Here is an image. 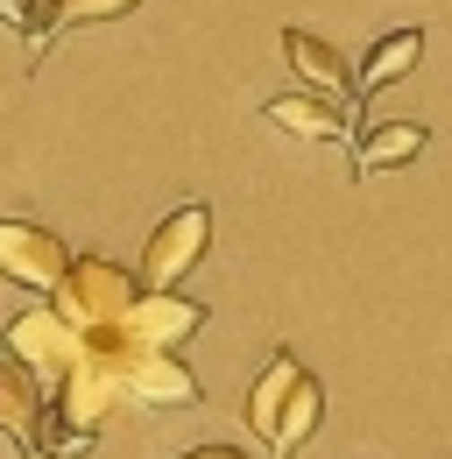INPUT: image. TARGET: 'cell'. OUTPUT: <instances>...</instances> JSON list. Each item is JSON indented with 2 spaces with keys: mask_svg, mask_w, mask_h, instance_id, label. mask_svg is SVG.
<instances>
[{
  "mask_svg": "<svg viewBox=\"0 0 452 459\" xmlns=\"http://www.w3.org/2000/svg\"><path fill=\"white\" fill-rule=\"evenodd\" d=\"M318 424H326V389H318V375H311L297 353H276V360L262 368L255 396H248V431L269 446V459H297Z\"/></svg>",
  "mask_w": 452,
  "mask_h": 459,
  "instance_id": "obj_1",
  "label": "cell"
},
{
  "mask_svg": "<svg viewBox=\"0 0 452 459\" xmlns=\"http://www.w3.org/2000/svg\"><path fill=\"white\" fill-rule=\"evenodd\" d=\"M142 297H149L142 269H120V262H107V255H78L71 276H64V290H56L50 304L85 333V340H100V333H120V325L135 318Z\"/></svg>",
  "mask_w": 452,
  "mask_h": 459,
  "instance_id": "obj_2",
  "label": "cell"
},
{
  "mask_svg": "<svg viewBox=\"0 0 452 459\" xmlns=\"http://www.w3.org/2000/svg\"><path fill=\"white\" fill-rule=\"evenodd\" d=\"M198 325H205V304H198V297H177V290L156 297V290H149V297L135 304V318H127L120 333H100L92 346H107L120 360H127V353H177Z\"/></svg>",
  "mask_w": 452,
  "mask_h": 459,
  "instance_id": "obj_3",
  "label": "cell"
},
{
  "mask_svg": "<svg viewBox=\"0 0 452 459\" xmlns=\"http://www.w3.org/2000/svg\"><path fill=\"white\" fill-rule=\"evenodd\" d=\"M205 247H213V212L205 205H177L163 227L149 233V247H142V283L156 290H177L198 262H205Z\"/></svg>",
  "mask_w": 452,
  "mask_h": 459,
  "instance_id": "obj_4",
  "label": "cell"
},
{
  "mask_svg": "<svg viewBox=\"0 0 452 459\" xmlns=\"http://www.w3.org/2000/svg\"><path fill=\"white\" fill-rule=\"evenodd\" d=\"M7 353H22L36 375H43V389H64V375L78 368V353H85V333L56 311V304H36V311H22L14 325H7Z\"/></svg>",
  "mask_w": 452,
  "mask_h": 459,
  "instance_id": "obj_5",
  "label": "cell"
},
{
  "mask_svg": "<svg viewBox=\"0 0 452 459\" xmlns=\"http://www.w3.org/2000/svg\"><path fill=\"white\" fill-rule=\"evenodd\" d=\"M0 276L22 290H64L71 276V255H64V240L50 227H29V220H0Z\"/></svg>",
  "mask_w": 452,
  "mask_h": 459,
  "instance_id": "obj_6",
  "label": "cell"
},
{
  "mask_svg": "<svg viewBox=\"0 0 452 459\" xmlns=\"http://www.w3.org/2000/svg\"><path fill=\"white\" fill-rule=\"evenodd\" d=\"M120 382H127V403H149V410H191V403L205 396L198 375L177 353H127Z\"/></svg>",
  "mask_w": 452,
  "mask_h": 459,
  "instance_id": "obj_7",
  "label": "cell"
},
{
  "mask_svg": "<svg viewBox=\"0 0 452 459\" xmlns=\"http://www.w3.org/2000/svg\"><path fill=\"white\" fill-rule=\"evenodd\" d=\"M282 64L304 78V92H326L339 107H353V92H361V78L346 71V57L326 36H311V29H282Z\"/></svg>",
  "mask_w": 452,
  "mask_h": 459,
  "instance_id": "obj_8",
  "label": "cell"
},
{
  "mask_svg": "<svg viewBox=\"0 0 452 459\" xmlns=\"http://www.w3.org/2000/svg\"><path fill=\"white\" fill-rule=\"evenodd\" d=\"M262 120L276 134H290V142H339L346 134V107L326 100V92H282V100L262 107Z\"/></svg>",
  "mask_w": 452,
  "mask_h": 459,
  "instance_id": "obj_9",
  "label": "cell"
},
{
  "mask_svg": "<svg viewBox=\"0 0 452 459\" xmlns=\"http://www.w3.org/2000/svg\"><path fill=\"white\" fill-rule=\"evenodd\" d=\"M424 156V127L417 120H375L368 134H361V149H353V170L375 177V170H403V163H417Z\"/></svg>",
  "mask_w": 452,
  "mask_h": 459,
  "instance_id": "obj_10",
  "label": "cell"
},
{
  "mask_svg": "<svg viewBox=\"0 0 452 459\" xmlns=\"http://www.w3.org/2000/svg\"><path fill=\"white\" fill-rule=\"evenodd\" d=\"M142 0H36L14 29L29 36V43H43L50 29H78V22H120V14H135Z\"/></svg>",
  "mask_w": 452,
  "mask_h": 459,
  "instance_id": "obj_11",
  "label": "cell"
},
{
  "mask_svg": "<svg viewBox=\"0 0 452 459\" xmlns=\"http://www.w3.org/2000/svg\"><path fill=\"white\" fill-rule=\"evenodd\" d=\"M417 57H424V29H396V36H382V43L368 50V64H361V92H382V85H396V78H410Z\"/></svg>",
  "mask_w": 452,
  "mask_h": 459,
  "instance_id": "obj_12",
  "label": "cell"
},
{
  "mask_svg": "<svg viewBox=\"0 0 452 459\" xmlns=\"http://www.w3.org/2000/svg\"><path fill=\"white\" fill-rule=\"evenodd\" d=\"M177 459H248L240 446H191V453H177Z\"/></svg>",
  "mask_w": 452,
  "mask_h": 459,
  "instance_id": "obj_13",
  "label": "cell"
}]
</instances>
